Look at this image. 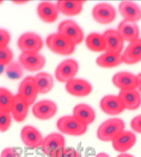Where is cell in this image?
<instances>
[{"label": "cell", "instance_id": "6da1fadb", "mask_svg": "<svg viewBox=\"0 0 141 157\" xmlns=\"http://www.w3.org/2000/svg\"><path fill=\"white\" fill-rule=\"evenodd\" d=\"M124 128L125 124L123 120L119 117H111L100 124L96 132L97 138L103 143H107V141L112 143V140L118 134L125 130Z\"/></svg>", "mask_w": 141, "mask_h": 157}, {"label": "cell", "instance_id": "7a4b0ae2", "mask_svg": "<svg viewBox=\"0 0 141 157\" xmlns=\"http://www.w3.org/2000/svg\"><path fill=\"white\" fill-rule=\"evenodd\" d=\"M45 45L52 52L59 56H71L74 54L76 45L59 33H53L45 39Z\"/></svg>", "mask_w": 141, "mask_h": 157}, {"label": "cell", "instance_id": "3957f363", "mask_svg": "<svg viewBox=\"0 0 141 157\" xmlns=\"http://www.w3.org/2000/svg\"><path fill=\"white\" fill-rule=\"evenodd\" d=\"M56 126L61 134L70 136H81L88 131V126L76 118L73 114L61 116L57 121Z\"/></svg>", "mask_w": 141, "mask_h": 157}, {"label": "cell", "instance_id": "277c9868", "mask_svg": "<svg viewBox=\"0 0 141 157\" xmlns=\"http://www.w3.org/2000/svg\"><path fill=\"white\" fill-rule=\"evenodd\" d=\"M44 41L38 34L27 32L22 34L17 40V46L21 52H40Z\"/></svg>", "mask_w": 141, "mask_h": 157}, {"label": "cell", "instance_id": "5b68a950", "mask_svg": "<svg viewBox=\"0 0 141 157\" xmlns=\"http://www.w3.org/2000/svg\"><path fill=\"white\" fill-rule=\"evenodd\" d=\"M79 70V64L76 60L68 58L61 61L55 69V78L60 83H68L76 78Z\"/></svg>", "mask_w": 141, "mask_h": 157}, {"label": "cell", "instance_id": "8992f818", "mask_svg": "<svg viewBox=\"0 0 141 157\" xmlns=\"http://www.w3.org/2000/svg\"><path fill=\"white\" fill-rule=\"evenodd\" d=\"M18 62L27 71L40 72L47 60L40 52H21L18 57Z\"/></svg>", "mask_w": 141, "mask_h": 157}, {"label": "cell", "instance_id": "52a82bcc", "mask_svg": "<svg viewBox=\"0 0 141 157\" xmlns=\"http://www.w3.org/2000/svg\"><path fill=\"white\" fill-rule=\"evenodd\" d=\"M68 40L78 45L84 41V34L82 29L73 20H64L58 25V32Z\"/></svg>", "mask_w": 141, "mask_h": 157}, {"label": "cell", "instance_id": "ba28073f", "mask_svg": "<svg viewBox=\"0 0 141 157\" xmlns=\"http://www.w3.org/2000/svg\"><path fill=\"white\" fill-rule=\"evenodd\" d=\"M17 94H19L20 97L23 98L31 107L34 105L36 103V100H37V97L39 95L34 77H32V75L25 77L20 82L19 86H18Z\"/></svg>", "mask_w": 141, "mask_h": 157}, {"label": "cell", "instance_id": "9c48e42d", "mask_svg": "<svg viewBox=\"0 0 141 157\" xmlns=\"http://www.w3.org/2000/svg\"><path fill=\"white\" fill-rule=\"evenodd\" d=\"M58 111L57 104L51 100H41L32 106V113L37 120L48 121L53 118Z\"/></svg>", "mask_w": 141, "mask_h": 157}, {"label": "cell", "instance_id": "30bf717a", "mask_svg": "<svg viewBox=\"0 0 141 157\" xmlns=\"http://www.w3.org/2000/svg\"><path fill=\"white\" fill-rule=\"evenodd\" d=\"M100 109L107 115H119L125 110L124 104L118 94H107L100 100Z\"/></svg>", "mask_w": 141, "mask_h": 157}, {"label": "cell", "instance_id": "8fae6325", "mask_svg": "<svg viewBox=\"0 0 141 157\" xmlns=\"http://www.w3.org/2000/svg\"><path fill=\"white\" fill-rule=\"evenodd\" d=\"M20 139L23 145L31 150L41 148L43 136L37 128L33 126H24L20 131Z\"/></svg>", "mask_w": 141, "mask_h": 157}, {"label": "cell", "instance_id": "7c38bea8", "mask_svg": "<svg viewBox=\"0 0 141 157\" xmlns=\"http://www.w3.org/2000/svg\"><path fill=\"white\" fill-rule=\"evenodd\" d=\"M65 90L68 94L76 98L88 97L93 91V86L85 78H75L65 83Z\"/></svg>", "mask_w": 141, "mask_h": 157}, {"label": "cell", "instance_id": "4fadbf2b", "mask_svg": "<svg viewBox=\"0 0 141 157\" xmlns=\"http://www.w3.org/2000/svg\"><path fill=\"white\" fill-rule=\"evenodd\" d=\"M92 16L97 23L110 24L116 19V11L111 4L101 2L93 7Z\"/></svg>", "mask_w": 141, "mask_h": 157}, {"label": "cell", "instance_id": "5bb4252c", "mask_svg": "<svg viewBox=\"0 0 141 157\" xmlns=\"http://www.w3.org/2000/svg\"><path fill=\"white\" fill-rule=\"evenodd\" d=\"M136 140H137V136L135 132L124 130L113 139L112 147L115 151L119 153H126L135 146Z\"/></svg>", "mask_w": 141, "mask_h": 157}, {"label": "cell", "instance_id": "9a60e30c", "mask_svg": "<svg viewBox=\"0 0 141 157\" xmlns=\"http://www.w3.org/2000/svg\"><path fill=\"white\" fill-rule=\"evenodd\" d=\"M112 83L120 90L137 89L138 80L137 75L130 71H119L115 73L112 78Z\"/></svg>", "mask_w": 141, "mask_h": 157}, {"label": "cell", "instance_id": "2e32d148", "mask_svg": "<svg viewBox=\"0 0 141 157\" xmlns=\"http://www.w3.org/2000/svg\"><path fill=\"white\" fill-rule=\"evenodd\" d=\"M63 147H65V138L63 134L60 132H53L43 137L41 150L45 155L48 156L52 152Z\"/></svg>", "mask_w": 141, "mask_h": 157}, {"label": "cell", "instance_id": "e0dca14e", "mask_svg": "<svg viewBox=\"0 0 141 157\" xmlns=\"http://www.w3.org/2000/svg\"><path fill=\"white\" fill-rule=\"evenodd\" d=\"M119 14L123 17L124 20L131 22H138L141 20V7L133 1H122L118 6Z\"/></svg>", "mask_w": 141, "mask_h": 157}, {"label": "cell", "instance_id": "ac0fdd59", "mask_svg": "<svg viewBox=\"0 0 141 157\" xmlns=\"http://www.w3.org/2000/svg\"><path fill=\"white\" fill-rule=\"evenodd\" d=\"M37 15L45 23H54L58 19L59 11L56 3L42 1L37 6Z\"/></svg>", "mask_w": 141, "mask_h": 157}, {"label": "cell", "instance_id": "d6986e66", "mask_svg": "<svg viewBox=\"0 0 141 157\" xmlns=\"http://www.w3.org/2000/svg\"><path fill=\"white\" fill-rule=\"evenodd\" d=\"M102 35H103L104 40H106V52L121 54V52L123 50L124 41L122 39V37L119 35V33L117 32V29H106Z\"/></svg>", "mask_w": 141, "mask_h": 157}, {"label": "cell", "instance_id": "ffe728a7", "mask_svg": "<svg viewBox=\"0 0 141 157\" xmlns=\"http://www.w3.org/2000/svg\"><path fill=\"white\" fill-rule=\"evenodd\" d=\"M122 60L124 64L134 65L141 62V38L129 43L122 52Z\"/></svg>", "mask_w": 141, "mask_h": 157}, {"label": "cell", "instance_id": "44dd1931", "mask_svg": "<svg viewBox=\"0 0 141 157\" xmlns=\"http://www.w3.org/2000/svg\"><path fill=\"white\" fill-rule=\"evenodd\" d=\"M117 32L119 33V35L122 37L123 41L125 42H133L135 40L139 39V35H140V29L138 27L137 23L135 22H131L123 20L118 24L117 27Z\"/></svg>", "mask_w": 141, "mask_h": 157}, {"label": "cell", "instance_id": "7402d4cb", "mask_svg": "<svg viewBox=\"0 0 141 157\" xmlns=\"http://www.w3.org/2000/svg\"><path fill=\"white\" fill-rule=\"evenodd\" d=\"M31 106L25 101L20 97L19 94H15L14 104L11 110L12 118L17 123H22L27 120V114H29V109Z\"/></svg>", "mask_w": 141, "mask_h": 157}, {"label": "cell", "instance_id": "603a6c76", "mask_svg": "<svg viewBox=\"0 0 141 157\" xmlns=\"http://www.w3.org/2000/svg\"><path fill=\"white\" fill-rule=\"evenodd\" d=\"M118 95L123 102L125 110L134 111L141 106V94L137 89L120 90Z\"/></svg>", "mask_w": 141, "mask_h": 157}, {"label": "cell", "instance_id": "cb8c5ba5", "mask_svg": "<svg viewBox=\"0 0 141 157\" xmlns=\"http://www.w3.org/2000/svg\"><path fill=\"white\" fill-rule=\"evenodd\" d=\"M84 1H78V0H59L56 2L58 7L59 14L64 16H77L83 10Z\"/></svg>", "mask_w": 141, "mask_h": 157}, {"label": "cell", "instance_id": "d4e9b609", "mask_svg": "<svg viewBox=\"0 0 141 157\" xmlns=\"http://www.w3.org/2000/svg\"><path fill=\"white\" fill-rule=\"evenodd\" d=\"M73 115L86 126L93 124L96 118V113L93 107L84 103L77 104L73 108Z\"/></svg>", "mask_w": 141, "mask_h": 157}, {"label": "cell", "instance_id": "484cf974", "mask_svg": "<svg viewBox=\"0 0 141 157\" xmlns=\"http://www.w3.org/2000/svg\"><path fill=\"white\" fill-rule=\"evenodd\" d=\"M122 63H123L122 54H117V52H104L96 59V64L99 67L106 68V69L118 67Z\"/></svg>", "mask_w": 141, "mask_h": 157}, {"label": "cell", "instance_id": "4316f807", "mask_svg": "<svg viewBox=\"0 0 141 157\" xmlns=\"http://www.w3.org/2000/svg\"><path fill=\"white\" fill-rule=\"evenodd\" d=\"M84 42L89 50L93 52H104L106 50V40L102 34L99 33H91L84 38Z\"/></svg>", "mask_w": 141, "mask_h": 157}, {"label": "cell", "instance_id": "83f0119b", "mask_svg": "<svg viewBox=\"0 0 141 157\" xmlns=\"http://www.w3.org/2000/svg\"><path fill=\"white\" fill-rule=\"evenodd\" d=\"M39 94H47L54 87V78L51 73L40 71L34 75Z\"/></svg>", "mask_w": 141, "mask_h": 157}, {"label": "cell", "instance_id": "f1b7e54d", "mask_svg": "<svg viewBox=\"0 0 141 157\" xmlns=\"http://www.w3.org/2000/svg\"><path fill=\"white\" fill-rule=\"evenodd\" d=\"M14 98V93H12L7 88L0 87V112L11 113Z\"/></svg>", "mask_w": 141, "mask_h": 157}, {"label": "cell", "instance_id": "f546056e", "mask_svg": "<svg viewBox=\"0 0 141 157\" xmlns=\"http://www.w3.org/2000/svg\"><path fill=\"white\" fill-rule=\"evenodd\" d=\"M23 67L18 61H12L4 67V73L10 80H20L23 77Z\"/></svg>", "mask_w": 141, "mask_h": 157}, {"label": "cell", "instance_id": "4dcf8cb0", "mask_svg": "<svg viewBox=\"0 0 141 157\" xmlns=\"http://www.w3.org/2000/svg\"><path fill=\"white\" fill-rule=\"evenodd\" d=\"M48 157H80L78 151L73 147H63L52 152Z\"/></svg>", "mask_w": 141, "mask_h": 157}, {"label": "cell", "instance_id": "1f68e13d", "mask_svg": "<svg viewBox=\"0 0 141 157\" xmlns=\"http://www.w3.org/2000/svg\"><path fill=\"white\" fill-rule=\"evenodd\" d=\"M13 59H14V52L9 46L0 47V66L6 67L12 61H14Z\"/></svg>", "mask_w": 141, "mask_h": 157}, {"label": "cell", "instance_id": "d6a6232c", "mask_svg": "<svg viewBox=\"0 0 141 157\" xmlns=\"http://www.w3.org/2000/svg\"><path fill=\"white\" fill-rule=\"evenodd\" d=\"M12 115L7 112H0V132L4 133L11 128Z\"/></svg>", "mask_w": 141, "mask_h": 157}, {"label": "cell", "instance_id": "836d02e7", "mask_svg": "<svg viewBox=\"0 0 141 157\" xmlns=\"http://www.w3.org/2000/svg\"><path fill=\"white\" fill-rule=\"evenodd\" d=\"M11 42V35L4 29H0V47L9 46Z\"/></svg>", "mask_w": 141, "mask_h": 157}, {"label": "cell", "instance_id": "e575fe53", "mask_svg": "<svg viewBox=\"0 0 141 157\" xmlns=\"http://www.w3.org/2000/svg\"><path fill=\"white\" fill-rule=\"evenodd\" d=\"M131 128H132L133 132L141 134V114L135 116L131 121Z\"/></svg>", "mask_w": 141, "mask_h": 157}, {"label": "cell", "instance_id": "d590c367", "mask_svg": "<svg viewBox=\"0 0 141 157\" xmlns=\"http://www.w3.org/2000/svg\"><path fill=\"white\" fill-rule=\"evenodd\" d=\"M0 157H19L17 151L15 150L14 148H11V147H7V148H4L3 150L0 153Z\"/></svg>", "mask_w": 141, "mask_h": 157}, {"label": "cell", "instance_id": "8d00e7d4", "mask_svg": "<svg viewBox=\"0 0 141 157\" xmlns=\"http://www.w3.org/2000/svg\"><path fill=\"white\" fill-rule=\"evenodd\" d=\"M137 80H138V85H137V90L139 91L141 94V72L137 75Z\"/></svg>", "mask_w": 141, "mask_h": 157}, {"label": "cell", "instance_id": "74e56055", "mask_svg": "<svg viewBox=\"0 0 141 157\" xmlns=\"http://www.w3.org/2000/svg\"><path fill=\"white\" fill-rule=\"evenodd\" d=\"M117 157H135V156L132 155V154H129V153H120Z\"/></svg>", "mask_w": 141, "mask_h": 157}, {"label": "cell", "instance_id": "f35d334b", "mask_svg": "<svg viewBox=\"0 0 141 157\" xmlns=\"http://www.w3.org/2000/svg\"><path fill=\"white\" fill-rule=\"evenodd\" d=\"M95 157H110L109 154H106V153H104V152H101V153H98Z\"/></svg>", "mask_w": 141, "mask_h": 157}, {"label": "cell", "instance_id": "ab89813d", "mask_svg": "<svg viewBox=\"0 0 141 157\" xmlns=\"http://www.w3.org/2000/svg\"><path fill=\"white\" fill-rule=\"evenodd\" d=\"M2 3V1H1V0H0V4H1Z\"/></svg>", "mask_w": 141, "mask_h": 157}]
</instances>
